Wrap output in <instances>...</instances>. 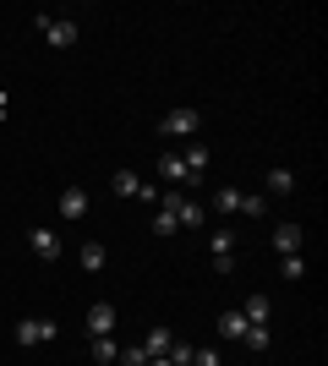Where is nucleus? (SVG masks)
<instances>
[{"label":"nucleus","mask_w":328,"mask_h":366,"mask_svg":"<svg viewBox=\"0 0 328 366\" xmlns=\"http://www.w3.org/2000/svg\"><path fill=\"white\" fill-rule=\"evenodd\" d=\"M159 175H164L170 186H187V164H181V153H164V159H159Z\"/></svg>","instance_id":"11"},{"label":"nucleus","mask_w":328,"mask_h":366,"mask_svg":"<svg viewBox=\"0 0 328 366\" xmlns=\"http://www.w3.org/2000/svg\"><path fill=\"white\" fill-rule=\"evenodd\" d=\"M241 197H247V192H235V186H219V192H214V208H219V214H241Z\"/></svg>","instance_id":"13"},{"label":"nucleus","mask_w":328,"mask_h":366,"mask_svg":"<svg viewBox=\"0 0 328 366\" xmlns=\"http://www.w3.org/2000/svg\"><path fill=\"white\" fill-rule=\"evenodd\" d=\"M170 345H175L170 328H148V339H142V355H148V361H159V355H170Z\"/></svg>","instance_id":"7"},{"label":"nucleus","mask_w":328,"mask_h":366,"mask_svg":"<svg viewBox=\"0 0 328 366\" xmlns=\"http://www.w3.org/2000/svg\"><path fill=\"white\" fill-rule=\"evenodd\" d=\"M268 312H274L268 295H247V306H241V317H247V322H263V328H268Z\"/></svg>","instance_id":"12"},{"label":"nucleus","mask_w":328,"mask_h":366,"mask_svg":"<svg viewBox=\"0 0 328 366\" xmlns=\"http://www.w3.org/2000/svg\"><path fill=\"white\" fill-rule=\"evenodd\" d=\"M241 214H247V219H263V197H257V192H247V197H241Z\"/></svg>","instance_id":"21"},{"label":"nucleus","mask_w":328,"mask_h":366,"mask_svg":"<svg viewBox=\"0 0 328 366\" xmlns=\"http://www.w3.org/2000/svg\"><path fill=\"white\" fill-rule=\"evenodd\" d=\"M104 246H99V241H88V246H82V268H88V274H99V268H104Z\"/></svg>","instance_id":"16"},{"label":"nucleus","mask_w":328,"mask_h":366,"mask_svg":"<svg viewBox=\"0 0 328 366\" xmlns=\"http://www.w3.org/2000/svg\"><path fill=\"white\" fill-rule=\"evenodd\" d=\"M109 186H115V197H142V175H137V169H115V181H109Z\"/></svg>","instance_id":"10"},{"label":"nucleus","mask_w":328,"mask_h":366,"mask_svg":"<svg viewBox=\"0 0 328 366\" xmlns=\"http://www.w3.org/2000/svg\"><path fill=\"white\" fill-rule=\"evenodd\" d=\"M192 366H219V350H197V355H192Z\"/></svg>","instance_id":"25"},{"label":"nucleus","mask_w":328,"mask_h":366,"mask_svg":"<svg viewBox=\"0 0 328 366\" xmlns=\"http://www.w3.org/2000/svg\"><path fill=\"white\" fill-rule=\"evenodd\" d=\"M247 328H252V322L241 317V312H224V317H219V334H224V339H241Z\"/></svg>","instance_id":"14"},{"label":"nucleus","mask_w":328,"mask_h":366,"mask_svg":"<svg viewBox=\"0 0 328 366\" xmlns=\"http://www.w3.org/2000/svg\"><path fill=\"white\" fill-rule=\"evenodd\" d=\"M192 355H197V345H181V339H175L164 361H170V366H192Z\"/></svg>","instance_id":"19"},{"label":"nucleus","mask_w":328,"mask_h":366,"mask_svg":"<svg viewBox=\"0 0 328 366\" xmlns=\"http://www.w3.org/2000/svg\"><path fill=\"white\" fill-rule=\"evenodd\" d=\"M28 246H33V257H44V262L61 257V235L55 229H28Z\"/></svg>","instance_id":"5"},{"label":"nucleus","mask_w":328,"mask_h":366,"mask_svg":"<svg viewBox=\"0 0 328 366\" xmlns=\"http://www.w3.org/2000/svg\"><path fill=\"white\" fill-rule=\"evenodd\" d=\"M301 241H307V229L301 224H274V252H284V257H296Z\"/></svg>","instance_id":"6"},{"label":"nucleus","mask_w":328,"mask_h":366,"mask_svg":"<svg viewBox=\"0 0 328 366\" xmlns=\"http://www.w3.org/2000/svg\"><path fill=\"white\" fill-rule=\"evenodd\" d=\"M39 33L49 39V49H71L77 44V22H71V16H39Z\"/></svg>","instance_id":"1"},{"label":"nucleus","mask_w":328,"mask_h":366,"mask_svg":"<svg viewBox=\"0 0 328 366\" xmlns=\"http://www.w3.org/2000/svg\"><path fill=\"white\" fill-rule=\"evenodd\" d=\"M203 202H192V197H181V208H175V229H203Z\"/></svg>","instance_id":"9"},{"label":"nucleus","mask_w":328,"mask_h":366,"mask_svg":"<svg viewBox=\"0 0 328 366\" xmlns=\"http://www.w3.org/2000/svg\"><path fill=\"white\" fill-rule=\"evenodd\" d=\"M154 229H159V235H170V229H175V214H164V208H159V214H154Z\"/></svg>","instance_id":"23"},{"label":"nucleus","mask_w":328,"mask_h":366,"mask_svg":"<svg viewBox=\"0 0 328 366\" xmlns=\"http://www.w3.org/2000/svg\"><path fill=\"white\" fill-rule=\"evenodd\" d=\"M88 214V192H82V186H66L61 192V219H82Z\"/></svg>","instance_id":"8"},{"label":"nucleus","mask_w":328,"mask_h":366,"mask_svg":"<svg viewBox=\"0 0 328 366\" xmlns=\"http://www.w3.org/2000/svg\"><path fill=\"white\" fill-rule=\"evenodd\" d=\"M148 366H170V361H164V355H159V361H148Z\"/></svg>","instance_id":"27"},{"label":"nucleus","mask_w":328,"mask_h":366,"mask_svg":"<svg viewBox=\"0 0 328 366\" xmlns=\"http://www.w3.org/2000/svg\"><path fill=\"white\" fill-rule=\"evenodd\" d=\"M94 361H99V366H104V361H121V345H115L109 334H104V339H94Z\"/></svg>","instance_id":"17"},{"label":"nucleus","mask_w":328,"mask_h":366,"mask_svg":"<svg viewBox=\"0 0 328 366\" xmlns=\"http://www.w3.org/2000/svg\"><path fill=\"white\" fill-rule=\"evenodd\" d=\"M241 345H247V350H268V328H263V322H252L247 334H241Z\"/></svg>","instance_id":"18"},{"label":"nucleus","mask_w":328,"mask_h":366,"mask_svg":"<svg viewBox=\"0 0 328 366\" xmlns=\"http://www.w3.org/2000/svg\"><path fill=\"white\" fill-rule=\"evenodd\" d=\"M268 192H274V197L296 192V175H290V169H268Z\"/></svg>","instance_id":"15"},{"label":"nucleus","mask_w":328,"mask_h":366,"mask_svg":"<svg viewBox=\"0 0 328 366\" xmlns=\"http://www.w3.org/2000/svg\"><path fill=\"white\" fill-rule=\"evenodd\" d=\"M126 366H148V355H142V345H131V350H121Z\"/></svg>","instance_id":"24"},{"label":"nucleus","mask_w":328,"mask_h":366,"mask_svg":"<svg viewBox=\"0 0 328 366\" xmlns=\"http://www.w3.org/2000/svg\"><path fill=\"white\" fill-rule=\"evenodd\" d=\"M197 126H203V115L192 104H181V109H170V115L159 121V132H164V137H197Z\"/></svg>","instance_id":"2"},{"label":"nucleus","mask_w":328,"mask_h":366,"mask_svg":"<svg viewBox=\"0 0 328 366\" xmlns=\"http://www.w3.org/2000/svg\"><path fill=\"white\" fill-rule=\"evenodd\" d=\"M279 274H284V279H301V274H307V262H301V252H296V257H284V262H279Z\"/></svg>","instance_id":"22"},{"label":"nucleus","mask_w":328,"mask_h":366,"mask_svg":"<svg viewBox=\"0 0 328 366\" xmlns=\"http://www.w3.org/2000/svg\"><path fill=\"white\" fill-rule=\"evenodd\" d=\"M44 339H55V322H49V317L16 322V345H44Z\"/></svg>","instance_id":"3"},{"label":"nucleus","mask_w":328,"mask_h":366,"mask_svg":"<svg viewBox=\"0 0 328 366\" xmlns=\"http://www.w3.org/2000/svg\"><path fill=\"white\" fill-rule=\"evenodd\" d=\"M88 334H94V339L115 334V306H109V301H94V306H88Z\"/></svg>","instance_id":"4"},{"label":"nucleus","mask_w":328,"mask_h":366,"mask_svg":"<svg viewBox=\"0 0 328 366\" xmlns=\"http://www.w3.org/2000/svg\"><path fill=\"white\" fill-rule=\"evenodd\" d=\"M208 241H214V257H235V246H230V229H214Z\"/></svg>","instance_id":"20"},{"label":"nucleus","mask_w":328,"mask_h":366,"mask_svg":"<svg viewBox=\"0 0 328 366\" xmlns=\"http://www.w3.org/2000/svg\"><path fill=\"white\" fill-rule=\"evenodd\" d=\"M6 115H11V93H0V121H6Z\"/></svg>","instance_id":"26"}]
</instances>
